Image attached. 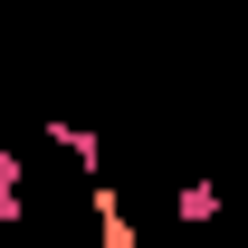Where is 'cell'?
Here are the masks:
<instances>
[{"instance_id":"obj_2","label":"cell","mask_w":248,"mask_h":248,"mask_svg":"<svg viewBox=\"0 0 248 248\" xmlns=\"http://www.w3.org/2000/svg\"><path fill=\"white\" fill-rule=\"evenodd\" d=\"M48 143H58V153L77 162V172H86V182H105V143H95L86 124H48Z\"/></svg>"},{"instance_id":"obj_4","label":"cell","mask_w":248,"mask_h":248,"mask_svg":"<svg viewBox=\"0 0 248 248\" xmlns=\"http://www.w3.org/2000/svg\"><path fill=\"white\" fill-rule=\"evenodd\" d=\"M0 229H19V153L0 143Z\"/></svg>"},{"instance_id":"obj_3","label":"cell","mask_w":248,"mask_h":248,"mask_svg":"<svg viewBox=\"0 0 248 248\" xmlns=\"http://www.w3.org/2000/svg\"><path fill=\"white\" fill-rule=\"evenodd\" d=\"M172 219H182V229H210L219 219V182H182L172 191Z\"/></svg>"},{"instance_id":"obj_1","label":"cell","mask_w":248,"mask_h":248,"mask_svg":"<svg viewBox=\"0 0 248 248\" xmlns=\"http://www.w3.org/2000/svg\"><path fill=\"white\" fill-rule=\"evenodd\" d=\"M86 210H95V248H143L134 219H124V191H115V182H86Z\"/></svg>"}]
</instances>
